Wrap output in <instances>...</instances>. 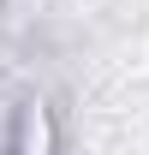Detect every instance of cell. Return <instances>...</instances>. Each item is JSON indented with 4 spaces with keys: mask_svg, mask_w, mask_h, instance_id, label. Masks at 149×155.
<instances>
[{
    "mask_svg": "<svg viewBox=\"0 0 149 155\" xmlns=\"http://www.w3.org/2000/svg\"><path fill=\"white\" fill-rule=\"evenodd\" d=\"M12 155H54V114H48L42 101H24V107H18Z\"/></svg>",
    "mask_w": 149,
    "mask_h": 155,
    "instance_id": "cell-1",
    "label": "cell"
}]
</instances>
